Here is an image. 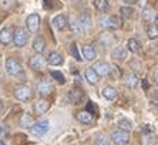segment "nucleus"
Masks as SVG:
<instances>
[{"label": "nucleus", "instance_id": "33", "mask_svg": "<svg viewBox=\"0 0 158 145\" xmlns=\"http://www.w3.org/2000/svg\"><path fill=\"white\" fill-rule=\"evenodd\" d=\"M154 17H155V16L152 14V11H151L150 9H145V11H144V19L152 24V19H154Z\"/></svg>", "mask_w": 158, "mask_h": 145}, {"label": "nucleus", "instance_id": "26", "mask_svg": "<svg viewBox=\"0 0 158 145\" xmlns=\"http://www.w3.org/2000/svg\"><path fill=\"white\" fill-rule=\"evenodd\" d=\"M127 47H128V50L131 51V53H138L140 51V43L135 40V39H130L128 41H127Z\"/></svg>", "mask_w": 158, "mask_h": 145}, {"label": "nucleus", "instance_id": "21", "mask_svg": "<svg viewBox=\"0 0 158 145\" xmlns=\"http://www.w3.org/2000/svg\"><path fill=\"white\" fill-rule=\"evenodd\" d=\"M34 122H36V121L33 120V117L30 115L29 113H24L22 115V118H20V125L24 128H31Z\"/></svg>", "mask_w": 158, "mask_h": 145}, {"label": "nucleus", "instance_id": "19", "mask_svg": "<svg viewBox=\"0 0 158 145\" xmlns=\"http://www.w3.org/2000/svg\"><path fill=\"white\" fill-rule=\"evenodd\" d=\"M93 24L91 22V17H90V14L88 13H83V14L78 17V26H80V29H90Z\"/></svg>", "mask_w": 158, "mask_h": 145}, {"label": "nucleus", "instance_id": "28", "mask_svg": "<svg viewBox=\"0 0 158 145\" xmlns=\"http://www.w3.org/2000/svg\"><path fill=\"white\" fill-rule=\"evenodd\" d=\"M120 13H121L124 17L130 19V17H132V16H134V9L130 7V6H123V7L120 9Z\"/></svg>", "mask_w": 158, "mask_h": 145}, {"label": "nucleus", "instance_id": "36", "mask_svg": "<svg viewBox=\"0 0 158 145\" xmlns=\"http://www.w3.org/2000/svg\"><path fill=\"white\" fill-rule=\"evenodd\" d=\"M0 4H2V7L7 9V7H10L11 4H13V0H0Z\"/></svg>", "mask_w": 158, "mask_h": 145}, {"label": "nucleus", "instance_id": "22", "mask_svg": "<svg viewBox=\"0 0 158 145\" xmlns=\"http://www.w3.org/2000/svg\"><path fill=\"white\" fill-rule=\"evenodd\" d=\"M76 118H77L80 122L83 124H90L93 121V114L88 113V111H80V113H77V115H76Z\"/></svg>", "mask_w": 158, "mask_h": 145}, {"label": "nucleus", "instance_id": "4", "mask_svg": "<svg viewBox=\"0 0 158 145\" xmlns=\"http://www.w3.org/2000/svg\"><path fill=\"white\" fill-rule=\"evenodd\" d=\"M48 128H50L48 121L47 120H41V121L34 122L33 127L30 128V131H31V134H33L34 137H43V135L48 131Z\"/></svg>", "mask_w": 158, "mask_h": 145}, {"label": "nucleus", "instance_id": "14", "mask_svg": "<svg viewBox=\"0 0 158 145\" xmlns=\"http://www.w3.org/2000/svg\"><path fill=\"white\" fill-rule=\"evenodd\" d=\"M52 24H53V27H54L56 30L61 31V30H64L67 27V17L64 14H57L54 19H53Z\"/></svg>", "mask_w": 158, "mask_h": 145}, {"label": "nucleus", "instance_id": "31", "mask_svg": "<svg viewBox=\"0 0 158 145\" xmlns=\"http://www.w3.org/2000/svg\"><path fill=\"white\" fill-rule=\"evenodd\" d=\"M50 74H52V77H53V78H54V80L57 81L59 84H64V83H66V78H64V76H63L60 71H52Z\"/></svg>", "mask_w": 158, "mask_h": 145}, {"label": "nucleus", "instance_id": "16", "mask_svg": "<svg viewBox=\"0 0 158 145\" xmlns=\"http://www.w3.org/2000/svg\"><path fill=\"white\" fill-rule=\"evenodd\" d=\"M67 97H69L70 102H73V104H78V102L81 101V98H83V91H81L78 87H73L70 91H69Z\"/></svg>", "mask_w": 158, "mask_h": 145}, {"label": "nucleus", "instance_id": "35", "mask_svg": "<svg viewBox=\"0 0 158 145\" xmlns=\"http://www.w3.org/2000/svg\"><path fill=\"white\" fill-rule=\"evenodd\" d=\"M70 30L74 33V34H78V33L81 31V29H80V26H78V23H70Z\"/></svg>", "mask_w": 158, "mask_h": 145}, {"label": "nucleus", "instance_id": "11", "mask_svg": "<svg viewBox=\"0 0 158 145\" xmlns=\"http://www.w3.org/2000/svg\"><path fill=\"white\" fill-rule=\"evenodd\" d=\"M13 41V31L10 27H4L0 30V43L3 46H9Z\"/></svg>", "mask_w": 158, "mask_h": 145}, {"label": "nucleus", "instance_id": "29", "mask_svg": "<svg viewBox=\"0 0 158 145\" xmlns=\"http://www.w3.org/2000/svg\"><path fill=\"white\" fill-rule=\"evenodd\" d=\"M155 139L152 134H144L143 139H141V145H154Z\"/></svg>", "mask_w": 158, "mask_h": 145}, {"label": "nucleus", "instance_id": "38", "mask_svg": "<svg viewBox=\"0 0 158 145\" xmlns=\"http://www.w3.org/2000/svg\"><path fill=\"white\" fill-rule=\"evenodd\" d=\"M9 132V130H7V127H6V125H3V127H2V130H0V134H7Z\"/></svg>", "mask_w": 158, "mask_h": 145}, {"label": "nucleus", "instance_id": "40", "mask_svg": "<svg viewBox=\"0 0 158 145\" xmlns=\"http://www.w3.org/2000/svg\"><path fill=\"white\" fill-rule=\"evenodd\" d=\"M0 145H6V144H4V142H2V141H0Z\"/></svg>", "mask_w": 158, "mask_h": 145}, {"label": "nucleus", "instance_id": "12", "mask_svg": "<svg viewBox=\"0 0 158 145\" xmlns=\"http://www.w3.org/2000/svg\"><path fill=\"white\" fill-rule=\"evenodd\" d=\"M46 61H47L50 65L59 67V65H63L64 58H63V56L60 54V53H57V51H52V53L48 54V57H47V60H46Z\"/></svg>", "mask_w": 158, "mask_h": 145}, {"label": "nucleus", "instance_id": "32", "mask_svg": "<svg viewBox=\"0 0 158 145\" xmlns=\"http://www.w3.org/2000/svg\"><path fill=\"white\" fill-rule=\"evenodd\" d=\"M71 54H73V57L76 58V60H77V61H81V60H83V58H81V56H80V53H78V48H77V44L76 43H73L71 44Z\"/></svg>", "mask_w": 158, "mask_h": 145}, {"label": "nucleus", "instance_id": "24", "mask_svg": "<svg viewBox=\"0 0 158 145\" xmlns=\"http://www.w3.org/2000/svg\"><path fill=\"white\" fill-rule=\"evenodd\" d=\"M94 3V7H96V10L98 11H107L108 10V7H110V3H108V0H94L93 2Z\"/></svg>", "mask_w": 158, "mask_h": 145}, {"label": "nucleus", "instance_id": "17", "mask_svg": "<svg viewBox=\"0 0 158 145\" xmlns=\"http://www.w3.org/2000/svg\"><path fill=\"white\" fill-rule=\"evenodd\" d=\"M46 48V41L41 36H37L33 40V50L36 51V54H41Z\"/></svg>", "mask_w": 158, "mask_h": 145}, {"label": "nucleus", "instance_id": "3", "mask_svg": "<svg viewBox=\"0 0 158 145\" xmlns=\"http://www.w3.org/2000/svg\"><path fill=\"white\" fill-rule=\"evenodd\" d=\"M6 70H7V72L13 77H19L23 74V67H22V64H20V61L13 57L6 60Z\"/></svg>", "mask_w": 158, "mask_h": 145}, {"label": "nucleus", "instance_id": "30", "mask_svg": "<svg viewBox=\"0 0 158 145\" xmlns=\"http://www.w3.org/2000/svg\"><path fill=\"white\" fill-rule=\"evenodd\" d=\"M125 80H127V85H128V87H131V88H135L137 85H138V78H137L134 74H130Z\"/></svg>", "mask_w": 158, "mask_h": 145}, {"label": "nucleus", "instance_id": "39", "mask_svg": "<svg viewBox=\"0 0 158 145\" xmlns=\"http://www.w3.org/2000/svg\"><path fill=\"white\" fill-rule=\"evenodd\" d=\"M3 108H4L3 101H0V115H2V113H3Z\"/></svg>", "mask_w": 158, "mask_h": 145}, {"label": "nucleus", "instance_id": "10", "mask_svg": "<svg viewBox=\"0 0 158 145\" xmlns=\"http://www.w3.org/2000/svg\"><path fill=\"white\" fill-rule=\"evenodd\" d=\"M91 68L94 70V71H96L100 77H101V76H108V74H110V71H111L110 64H108V63H106V61H96L94 67H91Z\"/></svg>", "mask_w": 158, "mask_h": 145}, {"label": "nucleus", "instance_id": "23", "mask_svg": "<svg viewBox=\"0 0 158 145\" xmlns=\"http://www.w3.org/2000/svg\"><path fill=\"white\" fill-rule=\"evenodd\" d=\"M117 127H118V130L130 132V131L132 130V124H131V121L127 120V118H121V120L117 121Z\"/></svg>", "mask_w": 158, "mask_h": 145}, {"label": "nucleus", "instance_id": "25", "mask_svg": "<svg viewBox=\"0 0 158 145\" xmlns=\"http://www.w3.org/2000/svg\"><path fill=\"white\" fill-rule=\"evenodd\" d=\"M125 56H127V53H125V50L123 47H115L114 50H113V53H111V57L114 58V60H124Z\"/></svg>", "mask_w": 158, "mask_h": 145}, {"label": "nucleus", "instance_id": "20", "mask_svg": "<svg viewBox=\"0 0 158 145\" xmlns=\"http://www.w3.org/2000/svg\"><path fill=\"white\" fill-rule=\"evenodd\" d=\"M85 78H87V81L91 84V85H96V84L100 83V76L93 68L85 70Z\"/></svg>", "mask_w": 158, "mask_h": 145}, {"label": "nucleus", "instance_id": "18", "mask_svg": "<svg viewBox=\"0 0 158 145\" xmlns=\"http://www.w3.org/2000/svg\"><path fill=\"white\" fill-rule=\"evenodd\" d=\"M117 94H118V91L115 90L114 87H111V85H107V87L103 88V97L106 98V100H108V101L115 100V98H117Z\"/></svg>", "mask_w": 158, "mask_h": 145}, {"label": "nucleus", "instance_id": "27", "mask_svg": "<svg viewBox=\"0 0 158 145\" xmlns=\"http://www.w3.org/2000/svg\"><path fill=\"white\" fill-rule=\"evenodd\" d=\"M147 36H148V39H151V40H155V39L158 37V27H157V22H155L154 24H151L150 27H148Z\"/></svg>", "mask_w": 158, "mask_h": 145}, {"label": "nucleus", "instance_id": "34", "mask_svg": "<svg viewBox=\"0 0 158 145\" xmlns=\"http://www.w3.org/2000/svg\"><path fill=\"white\" fill-rule=\"evenodd\" d=\"M94 145H110V144H108V139H107L106 137H103V135H100V137L96 139Z\"/></svg>", "mask_w": 158, "mask_h": 145}, {"label": "nucleus", "instance_id": "5", "mask_svg": "<svg viewBox=\"0 0 158 145\" xmlns=\"http://www.w3.org/2000/svg\"><path fill=\"white\" fill-rule=\"evenodd\" d=\"M111 141L115 145H127L130 142V134L121 130H115L111 132Z\"/></svg>", "mask_w": 158, "mask_h": 145}, {"label": "nucleus", "instance_id": "9", "mask_svg": "<svg viewBox=\"0 0 158 145\" xmlns=\"http://www.w3.org/2000/svg\"><path fill=\"white\" fill-rule=\"evenodd\" d=\"M37 93H39L40 95H43V97L50 95L53 93V84H52V81L41 80L40 83L37 84Z\"/></svg>", "mask_w": 158, "mask_h": 145}, {"label": "nucleus", "instance_id": "13", "mask_svg": "<svg viewBox=\"0 0 158 145\" xmlns=\"http://www.w3.org/2000/svg\"><path fill=\"white\" fill-rule=\"evenodd\" d=\"M81 53H83V58L87 60V61H93L97 56L96 48L93 47L91 44H85L84 47H81Z\"/></svg>", "mask_w": 158, "mask_h": 145}, {"label": "nucleus", "instance_id": "6", "mask_svg": "<svg viewBox=\"0 0 158 145\" xmlns=\"http://www.w3.org/2000/svg\"><path fill=\"white\" fill-rule=\"evenodd\" d=\"M46 64H47V61H46V58L41 54H34L33 57H30V60H29L30 68L34 70V71H41V70L46 67Z\"/></svg>", "mask_w": 158, "mask_h": 145}, {"label": "nucleus", "instance_id": "7", "mask_svg": "<svg viewBox=\"0 0 158 145\" xmlns=\"http://www.w3.org/2000/svg\"><path fill=\"white\" fill-rule=\"evenodd\" d=\"M40 22H41L40 16L36 14V13H33V14L27 16V19H26L27 30H29L30 33H36L37 30H39V27H40Z\"/></svg>", "mask_w": 158, "mask_h": 145}, {"label": "nucleus", "instance_id": "1", "mask_svg": "<svg viewBox=\"0 0 158 145\" xmlns=\"http://www.w3.org/2000/svg\"><path fill=\"white\" fill-rule=\"evenodd\" d=\"M13 95L16 97V100L19 101H30L33 98V90L29 87V85H24V84H20V85H16L15 90H13Z\"/></svg>", "mask_w": 158, "mask_h": 145}, {"label": "nucleus", "instance_id": "15", "mask_svg": "<svg viewBox=\"0 0 158 145\" xmlns=\"http://www.w3.org/2000/svg\"><path fill=\"white\" fill-rule=\"evenodd\" d=\"M48 108H50V101L46 100V98H41V100H39V101L34 104V111H36V114H46L48 111Z\"/></svg>", "mask_w": 158, "mask_h": 145}, {"label": "nucleus", "instance_id": "37", "mask_svg": "<svg viewBox=\"0 0 158 145\" xmlns=\"http://www.w3.org/2000/svg\"><path fill=\"white\" fill-rule=\"evenodd\" d=\"M123 2H124L127 6H132V4H135L137 0H123Z\"/></svg>", "mask_w": 158, "mask_h": 145}, {"label": "nucleus", "instance_id": "2", "mask_svg": "<svg viewBox=\"0 0 158 145\" xmlns=\"http://www.w3.org/2000/svg\"><path fill=\"white\" fill-rule=\"evenodd\" d=\"M27 41H29L27 30L23 29V27H17V29L13 31V43H15V46L19 48H22L27 44Z\"/></svg>", "mask_w": 158, "mask_h": 145}, {"label": "nucleus", "instance_id": "8", "mask_svg": "<svg viewBox=\"0 0 158 145\" xmlns=\"http://www.w3.org/2000/svg\"><path fill=\"white\" fill-rule=\"evenodd\" d=\"M101 26L103 27H107V29H111V30H115L120 27L121 22H120V19L117 16H108V17H103L100 20Z\"/></svg>", "mask_w": 158, "mask_h": 145}]
</instances>
